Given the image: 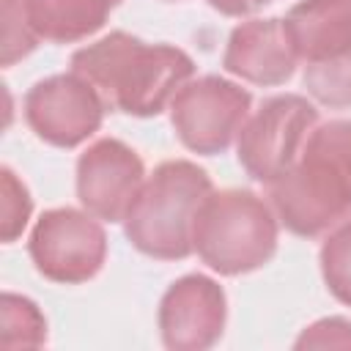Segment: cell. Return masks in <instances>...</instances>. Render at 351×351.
<instances>
[{"label": "cell", "instance_id": "1", "mask_svg": "<svg viewBox=\"0 0 351 351\" xmlns=\"http://www.w3.org/2000/svg\"><path fill=\"white\" fill-rule=\"evenodd\" d=\"M71 71L85 77L101 101L123 115H159L184 82L195 60L173 44H148L132 33L112 30L71 55Z\"/></svg>", "mask_w": 351, "mask_h": 351}, {"label": "cell", "instance_id": "2", "mask_svg": "<svg viewBox=\"0 0 351 351\" xmlns=\"http://www.w3.org/2000/svg\"><path fill=\"white\" fill-rule=\"evenodd\" d=\"M277 219L296 236L315 239L351 219V121L318 123L296 162L269 184Z\"/></svg>", "mask_w": 351, "mask_h": 351}, {"label": "cell", "instance_id": "3", "mask_svg": "<svg viewBox=\"0 0 351 351\" xmlns=\"http://www.w3.org/2000/svg\"><path fill=\"white\" fill-rule=\"evenodd\" d=\"M214 192L203 167L189 159L162 162L145 176L123 217L129 244L156 261H184L192 250V228L203 200Z\"/></svg>", "mask_w": 351, "mask_h": 351}, {"label": "cell", "instance_id": "4", "mask_svg": "<svg viewBox=\"0 0 351 351\" xmlns=\"http://www.w3.org/2000/svg\"><path fill=\"white\" fill-rule=\"evenodd\" d=\"M274 208L250 189L211 192L192 228V250L222 277L250 274L277 252L280 225Z\"/></svg>", "mask_w": 351, "mask_h": 351}, {"label": "cell", "instance_id": "5", "mask_svg": "<svg viewBox=\"0 0 351 351\" xmlns=\"http://www.w3.org/2000/svg\"><path fill=\"white\" fill-rule=\"evenodd\" d=\"M318 126V110L299 93L271 96L250 115L236 137L239 165L250 178L271 184L302 154L310 132Z\"/></svg>", "mask_w": 351, "mask_h": 351}, {"label": "cell", "instance_id": "6", "mask_svg": "<svg viewBox=\"0 0 351 351\" xmlns=\"http://www.w3.org/2000/svg\"><path fill=\"white\" fill-rule=\"evenodd\" d=\"M252 96L247 88L206 74L181 85L170 101V123L184 148L200 156H214L230 148L244 121L250 118Z\"/></svg>", "mask_w": 351, "mask_h": 351}, {"label": "cell", "instance_id": "7", "mask_svg": "<svg viewBox=\"0 0 351 351\" xmlns=\"http://www.w3.org/2000/svg\"><path fill=\"white\" fill-rule=\"evenodd\" d=\"M27 252L36 271L60 285L93 280L107 261V233L101 219L80 208L44 211L27 239Z\"/></svg>", "mask_w": 351, "mask_h": 351}, {"label": "cell", "instance_id": "8", "mask_svg": "<svg viewBox=\"0 0 351 351\" xmlns=\"http://www.w3.org/2000/svg\"><path fill=\"white\" fill-rule=\"evenodd\" d=\"M25 121L38 140L55 148H77L101 129L107 104L77 71L38 80L25 93Z\"/></svg>", "mask_w": 351, "mask_h": 351}, {"label": "cell", "instance_id": "9", "mask_svg": "<svg viewBox=\"0 0 351 351\" xmlns=\"http://www.w3.org/2000/svg\"><path fill=\"white\" fill-rule=\"evenodd\" d=\"M143 181V159L115 137L90 143L77 159V197L101 222H123Z\"/></svg>", "mask_w": 351, "mask_h": 351}, {"label": "cell", "instance_id": "10", "mask_svg": "<svg viewBox=\"0 0 351 351\" xmlns=\"http://www.w3.org/2000/svg\"><path fill=\"white\" fill-rule=\"evenodd\" d=\"M228 321V296L222 285L206 274L178 277L159 302L156 324L165 348L203 351L211 348Z\"/></svg>", "mask_w": 351, "mask_h": 351}, {"label": "cell", "instance_id": "11", "mask_svg": "<svg viewBox=\"0 0 351 351\" xmlns=\"http://www.w3.org/2000/svg\"><path fill=\"white\" fill-rule=\"evenodd\" d=\"M299 63V55L293 49V41L285 30V22L271 19H247L236 25L228 36V47L222 55V66L228 74L274 88L293 77Z\"/></svg>", "mask_w": 351, "mask_h": 351}, {"label": "cell", "instance_id": "12", "mask_svg": "<svg viewBox=\"0 0 351 351\" xmlns=\"http://www.w3.org/2000/svg\"><path fill=\"white\" fill-rule=\"evenodd\" d=\"M282 22L299 60L304 63L351 47V0H302Z\"/></svg>", "mask_w": 351, "mask_h": 351}, {"label": "cell", "instance_id": "13", "mask_svg": "<svg viewBox=\"0 0 351 351\" xmlns=\"http://www.w3.org/2000/svg\"><path fill=\"white\" fill-rule=\"evenodd\" d=\"M41 41L74 44L99 33L121 0H25Z\"/></svg>", "mask_w": 351, "mask_h": 351}, {"label": "cell", "instance_id": "14", "mask_svg": "<svg viewBox=\"0 0 351 351\" xmlns=\"http://www.w3.org/2000/svg\"><path fill=\"white\" fill-rule=\"evenodd\" d=\"M302 82L318 104L329 110L351 107V47L337 55L304 63Z\"/></svg>", "mask_w": 351, "mask_h": 351}, {"label": "cell", "instance_id": "15", "mask_svg": "<svg viewBox=\"0 0 351 351\" xmlns=\"http://www.w3.org/2000/svg\"><path fill=\"white\" fill-rule=\"evenodd\" d=\"M0 324H3L5 348H38L47 343V318L38 310V304L27 296L5 291L0 307Z\"/></svg>", "mask_w": 351, "mask_h": 351}, {"label": "cell", "instance_id": "16", "mask_svg": "<svg viewBox=\"0 0 351 351\" xmlns=\"http://www.w3.org/2000/svg\"><path fill=\"white\" fill-rule=\"evenodd\" d=\"M321 277L326 291L346 307H351V219L329 230L318 252Z\"/></svg>", "mask_w": 351, "mask_h": 351}, {"label": "cell", "instance_id": "17", "mask_svg": "<svg viewBox=\"0 0 351 351\" xmlns=\"http://www.w3.org/2000/svg\"><path fill=\"white\" fill-rule=\"evenodd\" d=\"M38 33L30 22L27 5L25 0H3V52H0V63L8 69L16 60L27 58L36 47H38Z\"/></svg>", "mask_w": 351, "mask_h": 351}, {"label": "cell", "instance_id": "18", "mask_svg": "<svg viewBox=\"0 0 351 351\" xmlns=\"http://www.w3.org/2000/svg\"><path fill=\"white\" fill-rule=\"evenodd\" d=\"M0 192H3V203H0V228H3V241L11 244L16 241V236H22L30 211H33V197L25 186V181L11 170L3 167L0 170Z\"/></svg>", "mask_w": 351, "mask_h": 351}, {"label": "cell", "instance_id": "19", "mask_svg": "<svg viewBox=\"0 0 351 351\" xmlns=\"http://www.w3.org/2000/svg\"><path fill=\"white\" fill-rule=\"evenodd\" d=\"M296 348H351V321L332 315L302 329L293 343Z\"/></svg>", "mask_w": 351, "mask_h": 351}, {"label": "cell", "instance_id": "20", "mask_svg": "<svg viewBox=\"0 0 351 351\" xmlns=\"http://www.w3.org/2000/svg\"><path fill=\"white\" fill-rule=\"evenodd\" d=\"M271 0H208V5L225 16H252Z\"/></svg>", "mask_w": 351, "mask_h": 351}]
</instances>
